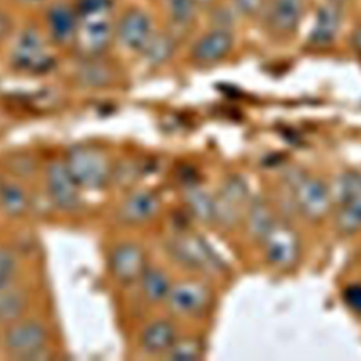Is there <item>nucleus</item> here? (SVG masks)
<instances>
[{
    "label": "nucleus",
    "instance_id": "35",
    "mask_svg": "<svg viewBox=\"0 0 361 361\" xmlns=\"http://www.w3.org/2000/svg\"><path fill=\"white\" fill-rule=\"evenodd\" d=\"M18 3H23V4H32V3H38L41 0H17Z\"/></svg>",
    "mask_w": 361,
    "mask_h": 361
},
{
    "label": "nucleus",
    "instance_id": "32",
    "mask_svg": "<svg viewBox=\"0 0 361 361\" xmlns=\"http://www.w3.org/2000/svg\"><path fill=\"white\" fill-rule=\"evenodd\" d=\"M234 3L240 13H243L244 16L252 17L262 10L265 1L264 0H234Z\"/></svg>",
    "mask_w": 361,
    "mask_h": 361
},
{
    "label": "nucleus",
    "instance_id": "34",
    "mask_svg": "<svg viewBox=\"0 0 361 361\" xmlns=\"http://www.w3.org/2000/svg\"><path fill=\"white\" fill-rule=\"evenodd\" d=\"M6 30H7V20H6V17L0 13V39H1V37L6 34Z\"/></svg>",
    "mask_w": 361,
    "mask_h": 361
},
{
    "label": "nucleus",
    "instance_id": "13",
    "mask_svg": "<svg viewBox=\"0 0 361 361\" xmlns=\"http://www.w3.org/2000/svg\"><path fill=\"white\" fill-rule=\"evenodd\" d=\"M248 199L247 185L241 178L233 176L224 182L216 202V221L223 226H234Z\"/></svg>",
    "mask_w": 361,
    "mask_h": 361
},
{
    "label": "nucleus",
    "instance_id": "10",
    "mask_svg": "<svg viewBox=\"0 0 361 361\" xmlns=\"http://www.w3.org/2000/svg\"><path fill=\"white\" fill-rule=\"evenodd\" d=\"M234 47V37L227 28H214L202 35L190 49L195 63L207 66L223 61Z\"/></svg>",
    "mask_w": 361,
    "mask_h": 361
},
{
    "label": "nucleus",
    "instance_id": "7",
    "mask_svg": "<svg viewBox=\"0 0 361 361\" xmlns=\"http://www.w3.org/2000/svg\"><path fill=\"white\" fill-rule=\"evenodd\" d=\"M47 189L51 202L61 210L73 212L82 200L79 186L71 176L63 161H54L47 168Z\"/></svg>",
    "mask_w": 361,
    "mask_h": 361
},
{
    "label": "nucleus",
    "instance_id": "6",
    "mask_svg": "<svg viewBox=\"0 0 361 361\" xmlns=\"http://www.w3.org/2000/svg\"><path fill=\"white\" fill-rule=\"evenodd\" d=\"M11 62L21 71L38 73L51 68L52 58L47 52L38 31L28 28L18 37L11 51Z\"/></svg>",
    "mask_w": 361,
    "mask_h": 361
},
{
    "label": "nucleus",
    "instance_id": "15",
    "mask_svg": "<svg viewBox=\"0 0 361 361\" xmlns=\"http://www.w3.org/2000/svg\"><path fill=\"white\" fill-rule=\"evenodd\" d=\"M161 207L159 197L149 190H138L128 195L118 207V219L131 226L142 224L157 216Z\"/></svg>",
    "mask_w": 361,
    "mask_h": 361
},
{
    "label": "nucleus",
    "instance_id": "28",
    "mask_svg": "<svg viewBox=\"0 0 361 361\" xmlns=\"http://www.w3.org/2000/svg\"><path fill=\"white\" fill-rule=\"evenodd\" d=\"M337 196L340 203L361 199V173L360 172H344L337 183Z\"/></svg>",
    "mask_w": 361,
    "mask_h": 361
},
{
    "label": "nucleus",
    "instance_id": "19",
    "mask_svg": "<svg viewBox=\"0 0 361 361\" xmlns=\"http://www.w3.org/2000/svg\"><path fill=\"white\" fill-rule=\"evenodd\" d=\"M140 288L142 296L149 303L164 302L172 288L171 279L165 271L159 268H145L140 276Z\"/></svg>",
    "mask_w": 361,
    "mask_h": 361
},
{
    "label": "nucleus",
    "instance_id": "33",
    "mask_svg": "<svg viewBox=\"0 0 361 361\" xmlns=\"http://www.w3.org/2000/svg\"><path fill=\"white\" fill-rule=\"evenodd\" d=\"M351 41H353V45L355 47V49H358V51L361 52V27H358L357 30H354Z\"/></svg>",
    "mask_w": 361,
    "mask_h": 361
},
{
    "label": "nucleus",
    "instance_id": "12",
    "mask_svg": "<svg viewBox=\"0 0 361 361\" xmlns=\"http://www.w3.org/2000/svg\"><path fill=\"white\" fill-rule=\"evenodd\" d=\"M145 268L144 250L135 243H121L110 254V269L118 282L133 283L138 281Z\"/></svg>",
    "mask_w": 361,
    "mask_h": 361
},
{
    "label": "nucleus",
    "instance_id": "26",
    "mask_svg": "<svg viewBox=\"0 0 361 361\" xmlns=\"http://www.w3.org/2000/svg\"><path fill=\"white\" fill-rule=\"evenodd\" d=\"M336 224L344 234H353L361 230V199L340 203L336 213Z\"/></svg>",
    "mask_w": 361,
    "mask_h": 361
},
{
    "label": "nucleus",
    "instance_id": "17",
    "mask_svg": "<svg viewBox=\"0 0 361 361\" xmlns=\"http://www.w3.org/2000/svg\"><path fill=\"white\" fill-rule=\"evenodd\" d=\"M176 340V329L173 323L166 319H158L148 323L140 336L141 348L152 355H164Z\"/></svg>",
    "mask_w": 361,
    "mask_h": 361
},
{
    "label": "nucleus",
    "instance_id": "11",
    "mask_svg": "<svg viewBox=\"0 0 361 361\" xmlns=\"http://www.w3.org/2000/svg\"><path fill=\"white\" fill-rule=\"evenodd\" d=\"M114 34L126 48L142 51L154 34L151 18L145 11L131 8L120 17Z\"/></svg>",
    "mask_w": 361,
    "mask_h": 361
},
{
    "label": "nucleus",
    "instance_id": "3",
    "mask_svg": "<svg viewBox=\"0 0 361 361\" xmlns=\"http://www.w3.org/2000/svg\"><path fill=\"white\" fill-rule=\"evenodd\" d=\"M48 333L37 320H16L8 324L3 336L4 350L16 358H35L44 351Z\"/></svg>",
    "mask_w": 361,
    "mask_h": 361
},
{
    "label": "nucleus",
    "instance_id": "8",
    "mask_svg": "<svg viewBox=\"0 0 361 361\" xmlns=\"http://www.w3.org/2000/svg\"><path fill=\"white\" fill-rule=\"evenodd\" d=\"M262 243L265 258L275 268H289L299 257V240L295 231L288 226L275 223Z\"/></svg>",
    "mask_w": 361,
    "mask_h": 361
},
{
    "label": "nucleus",
    "instance_id": "16",
    "mask_svg": "<svg viewBox=\"0 0 361 361\" xmlns=\"http://www.w3.org/2000/svg\"><path fill=\"white\" fill-rule=\"evenodd\" d=\"M341 20V6L326 1L316 11L314 24L307 38L309 42L313 47H327L329 44H331L340 31Z\"/></svg>",
    "mask_w": 361,
    "mask_h": 361
},
{
    "label": "nucleus",
    "instance_id": "22",
    "mask_svg": "<svg viewBox=\"0 0 361 361\" xmlns=\"http://www.w3.org/2000/svg\"><path fill=\"white\" fill-rule=\"evenodd\" d=\"M28 299L24 292L10 286L0 289V323L10 324L24 314Z\"/></svg>",
    "mask_w": 361,
    "mask_h": 361
},
{
    "label": "nucleus",
    "instance_id": "30",
    "mask_svg": "<svg viewBox=\"0 0 361 361\" xmlns=\"http://www.w3.org/2000/svg\"><path fill=\"white\" fill-rule=\"evenodd\" d=\"M17 272V258L7 250L0 248V289H4L11 285L14 275Z\"/></svg>",
    "mask_w": 361,
    "mask_h": 361
},
{
    "label": "nucleus",
    "instance_id": "4",
    "mask_svg": "<svg viewBox=\"0 0 361 361\" xmlns=\"http://www.w3.org/2000/svg\"><path fill=\"white\" fill-rule=\"evenodd\" d=\"M168 251L175 261L185 268L206 274H213L220 269V259L199 237H178L169 243Z\"/></svg>",
    "mask_w": 361,
    "mask_h": 361
},
{
    "label": "nucleus",
    "instance_id": "29",
    "mask_svg": "<svg viewBox=\"0 0 361 361\" xmlns=\"http://www.w3.org/2000/svg\"><path fill=\"white\" fill-rule=\"evenodd\" d=\"M164 357L171 360H197L202 357V347L195 340H176Z\"/></svg>",
    "mask_w": 361,
    "mask_h": 361
},
{
    "label": "nucleus",
    "instance_id": "20",
    "mask_svg": "<svg viewBox=\"0 0 361 361\" xmlns=\"http://www.w3.org/2000/svg\"><path fill=\"white\" fill-rule=\"evenodd\" d=\"M185 202L192 213L202 223L216 221V202L204 189L197 185L189 186L185 190Z\"/></svg>",
    "mask_w": 361,
    "mask_h": 361
},
{
    "label": "nucleus",
    "instance_id": "24",
    "mask_svg": "<svg viewBox=\"0 0 361 361\" xmlns=\"http://www.w3.org/2000/svg\"><path fill=\"white\" fill-rule=\"evenodd\" d=\"M141 52L151 65H161L172 58L175 41L169 34H152Z\"/></svg>",
    "mask_w": 361,
    "mask_h": 361
},
{
    "label": "nucleus",
    "instance_id": "5",
    "mask_svg": "<svg viewBox=\"0 0 361 361\" xmlns=\"http://www.w3.org/2000/svg\"><path fill=\"white\" fill-rule=\"evenodd\" d=\"M212 300V293L203 282L183 281L172 285L165 302L168 309L178 316H197Z\"/></svg>",
    "mask_w": 361,
    "mask_h": 361
},
{
    "label": "nucleus",
    "instance_id": "14",
    "mask_svg": "<svg viewBox=\"0 0 361 361\" xmlns=\"http://www.w3.org/2000/svg\"><path fill=\"white\" fill-rule=\"evenodd\" d=\"M306 0H269L267 8L268 28L276 35L293 34L303 18Z\"/></svg>",
    "mask_w": 361,
    "mask_h": 361
},
{
    "label": "nucleus",
    "instance_id": "9",
    "mask_svg": "<svg viewBox=\"0 0 361 361\" xmlns=\"http://www.w3.org/2000/svg\"><path fill=\"white\" fill-rule=\"evenodd\" d=\"M293 193L298 210L309 220H319L329 213L331 196L324 182L314 178H303L296 182Z\"/></svg>",
    "mask_w": 361,
    "mask_h": 361
},
{
    "label": "nucleus",
    "instance_id": "36",
    "mask_svg": "<svg viewBox=\"0 0 361 361\" xmlns=\"http://www.w3.org/2000/svg\"><path fill=\"white\" fill-rule=\"evenodd\" d=\"M327 3H333V4H338V6H341L343 3H345V1H348V0H326Z\"/></svg>",
    "mask_w": 361,
    "mask_h": 361
},
{
    "label": "nucleus",
    "instance_id": "31",
    "mask_svg": "<svg viewBox=\"0 0 361 361\" xmlns=\"http://www.w3.org/2000/svg\"><path fill=\"white\" fill-rule=\"evenodd\" d=\"M345 305L357 314H361V283L348 285L343 292Z\"/></svg>",
    "mask_w": 361,
    "mask_h": 361
},
{
    "label": "nucleus",
    "instance_id": "21",
    "mask_svg": "<svg viewBox=\"0 0 361 361\" xmlns=\"http://www.w3.org/2000/svg\"><path fill=\"white\" fill-rule=\"evenodd\" d=\"M274 226L275 219L269 206L261 199L254 200L247 212V228L250 235L257 241H262Z\"/></svg>",
    "mask_w": 361,
    "mask_h": 361
},
{
    "label": "nucleus",
    "instance_id": "25",
    "mask_svg": "<svg viewBox=\"0 0 361 361\" xmlns=\"http://www.w3.org/2000/svg\"><path fill=\"white\" fill-rule=\"evenodd\" d=\"M0 206L8 216H21L28 207V196L17 183H1Z\"/></svg>",
    "mask_w": 361,
    "mask_h": 361
},
{
    "label": "nucleus",
    "instance_id": "27",
    "mask_svg": "<svg viewBox=\"0 0 361 361\" xmlns=\"http://www.w3.org/2000/svg\"><path fill=\"white\" fill-rule=\"evenodd\" d=\"M166 13L172 24L178 27H189L197 14V3L195 0H164Z\"/></svg>",
    "mask_w": 361,
    "mask_h": 361
},
{
    "label": "nucleus",
    "instance_id": "38",
    "mask_svg": "<svg viewBox=\"0 0 361 361\" xmlns=\"http://www.w3.org/2000/svg\"><path fill=\"white\" fill-rule=\"evenodd\" d=\"M0 186H1V182H0Z\"/></svg>",
    "mask_w": 361,
    "mask_h": 361
},
{
    "label": "nucleus",
    "instance_id": "18",
    "mask_svg": "<svg viewBox=\"0 0 361 361\" xmlns=\"http://www.w3.org/2000/svg\"><path fill=\"white\" fill-rule=\"evenodd\" d=\"M48 27L52 38L61 44L73 41L76 27H78V14L76 10L65 4H55L48 11Z\"/></svg>",
    "mask_w": 361,
    "mask_h": 361
},
{
    "label": "nucleus",
    "instance_id": "37",
    "mask_svg": "<svg viewBox=\"0 0 361 361\" xmlns=\"http://www.w3.org/2000/svg\"><path fill=\"white\" fill-rule=\"evenodd\" d=\"M197 4H210L213 0H195Z\"/></svg>",
    "mask_w": 361,
    "mask_h": 361
},
{
    "label": "nucleus",
    "instance_id": "23",
    "mask_svg": "<svg viewBox=\"0 0 361 361\" xmlns=\"http://www.w3.org/2000/svg\"><path fill=\"white\" fill-rule=\"evenodd\" d=\"M97 58H85V63L78 69V80L87 87H103L113 80L111 68Z\"/></svg>",
    "mask_w": 361,
    "mask_h": 361
},
{
    "label": "nucleus",
    "instance_id": "2",
    "mask_svg": "<svg viewBox=\"0 0 361 361\" xmlns=\"http://www.w3.org/2000/svg\"><path fill=\"white\" fill-rule=\"evenodd\" d=\"M110 14L78 16V27L72 42L80 56L97 58L109 48L114 35Z\"/></svg>",
    "mask_w": 361,
    "mask_h": 361
},
{
    "label": "nucleus",
    "instance_id": "1",
    "mask_svg": "<svg viewBox=\"0 0 361 361\" xmlns=\"http://www.w3.org/2000/svg\"><path fill=\"white\" fill-rule=\"evenodd\" d=\"M63 164L79 188L99 189L110 179L111 169L109 158L97 147H72L66 152Z\"/></svg>",
    "mask_w": 361,
    "mask_h": 361
}]
</instances>
